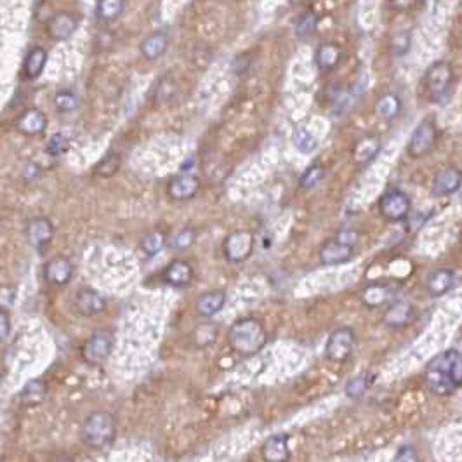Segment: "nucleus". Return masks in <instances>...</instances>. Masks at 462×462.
Returning <instances> with one entry per match:
<instances>
[{
    "label": "nucleus",
    "instance_id": "4c0bfd02",
    "mask_svg": "<svg viewBox=\"0 0 462 462\" xmlns=\"http://www.w3.org/2000/svg\"><path fill=\"white\" fill-rule=\"evenodd\" d=\"M195 238L196 231L193 228H182L167 240V247L171 250H186L195 243Z\"/></svg>",
    "mask_w": 462,
    "mask_h": 462
},
{
    "label": "nucleus",
    "instance_id": "20e7f679",
    "mask_svg": "<svg viewBox=\"0 0 462 462\" xmlns=\"http://www.w3.org/2000/svg\"><path fill=\"white\" fill-rule=\"evenodd\" d=\"M117 422L110 412H92L82 426V440L91 449H103L115 438Z\"/></svg>",
    "mask_w": 462,
    "mask_h": 462
},
{
    "label": "nucleus",
    "instance_id": "e433bc0d",
    "mask_svg": "<svg viewBox=\"0 0 462 462\" xmlns=\"http://www.w3.org/2000/svg\"><path fill=\"white\" fill-rule=\"evenodd\" d=\"M167 245V238L162 231H150L143 236L141 240V249L143 252L148 254V256H155L159 254L164 247Z\"/></svg>",
    "mask_w": 462,
    "mask_h": 462
},
{
    "label": "nucleus",
    "instance_id": "2eb2a0df",
    "mask_svg": "<svg viewBox=\"0 0 462 462\" xmlns=\"http://www.w3.org/2000/svg\"><path fill=\"white\" fill-rule=\"evenodd\" d=\"M73 275V264L68 257L56 256L44 264L45 282L52 285H66Z\"/></svg>",
    "mask_w": 462,
    "mask_h": 462
},
{
    "label": "nucleus",
    "instance_id": "423d86ee",
    "mask_svg": "<svg viewBox=\"0 0 462 462\" xmlns=\"http://www.w3.org/2000/svg\"><path fill=\"white\" fill-rule=\"evenodd\" d=\"M379 214L389 223H400L410 216L412 200L402 189H388L379 198Z\"/></svg>",
    "mask_w": 462,
    "mask_h": 462
},
{
    "label": "nucleus",
    "instance_id": "2f4dec72",
    "mask_svg": "<svg viewBox=\"0 0 462 462\" xmlns=\"http://www.w3.org/2000/svg\"><path fill=\"white\" fill-rule=\"evenodd\" d=\"M372 381H374V375L370 372H361V374L354 375L349 382L346 384L345 393L347 398L351 400H358L367 393V389L370 388Z\"/></svg>",
    "mask_w": 462,
    "mask_h": 462
},
{
    "label": "nucleus",
    "instance_id": "a211bd4d",
    "mask_svg": "<svg viewBox=\"0 0 462 462\" xmlns=\"http://www.w3.org/2000/svg\"><path fill=\"white\" fill-rule=\"evenodd\" d=\"M261 456L264 462H289L290 449H289V435H273L263 443Z\"/></svg>",
    "mask_w": 462,
    "mask_h": 462
},
{
    "label": "nucleus",
    "instance_id": "f257e3e1",
    "mask_svg": "<svg viewBox=\"0 0 462 462\" xmlns=\"http://www.w3.org/2000/svg\"><path fill=\"white\" fill-rule=\"evenodd\" d=\"M429 391L438 396H449L462 386V353L449 349L429 361L426 368Z\"/></svg>",
    "mask_w": 462,
    "mask_h": 462
},
{
    "label": "nucleus",
    "instance_id": "473e14b6",
    "mask_svg": "<svg viewBox=\"0 0 462 462\" xmlns=\"http://www.w3.org/2000/svg\"><path fill=\"white\" fill-rule=\"evenodd\" d=\"M217 335H219V329L212 322H205V324H200L198 327L193 331V342L196 347H207L212 346L216 342Z\"/></svg>",
    "mask_w": 462,
    "mask_h": 462
},
{
    "label": "nucleus",
    "instance_id": "a18cd8bd",
    "mask_svg": "<svg viewBox=\"0 0 462 462\" xmlns=\"http://www.w3.org/2000/svg\"><path fill=\"white\" fill-rule=\"evenodd\" d=\"M419 0H388L389 7L393 10H398V13H405V10H410L412 7L417 6Z\"/></svg>",
    "mask_w": 462,
    "mask_h": 462
},
{
    "label": "nucleus",
    "instance_id": "b1692460",
    "mask_svg": "<svg viewBox=\"0 0 462 462\" xmlns=\"http://www.w3.org/2000/svg\"><path fill=\"white\" fill-rule=\"evenodd\" d=\"M345 58V52L334 42H324V44L318 45L317 49V64L320 70L331 71L341 63Z\"/></svg>",
    "mask_w": 462,
    "mask_h": 462
},
{
    "label": "nucleus",
    "instance_id": "ea45409f",
    "mask_svg": "<svg viewBox=\"0 0 462 462\" xmlns=\"http://www.w3.org/2000/svg\"><path fill=\"white\" fill-rule=\"evenodd\" d=\"M52 103H55V106L58 108V112L70 113L77 110L78 98L70 91H59L58 94L55 96V99H52Z\"/></svg>",
    "mask_w": 462,
    "mask_h": 462
},
{
    "label": "nucleus",
    "instance_id": "bb28decb",
    "mask_svg": "<svg viewBox=\"0 0 462 462\" xmlns=\"http://www.w3.org/2000/svg\"><path fill=\"white\" fill-rule=\"evenodd\" d=\"M45 63H48V51H45L44 48L37 45V48L30 49V52L27 55V59H24V77L30 78V80L38 78L42 75V71H44Z\"/></svg>",
    "mask_w": 462,
    "mask_h": 462
},
{
    "label": "nucleus",
    "instance_id": "393cba45",
    "mask_svg": "<svg viewBox=\"0 0 462 462\" xmlns=\"http://www.w3.org/2000/svg\"><path fill=\"white\" fill-rule=\"evenodd\" d=\"M167 45H169L167 34H164V31H155V34L148 35V37L141 42L139 51H141L143 58L153 61V59H159L160 56L167 51Z\"/></svg>",
    "mask_w": 462,
    "mask_h": 462
},
{
    "label": "nucleus",
    "instance_id": "f704fd0d",
    "mask_svg": "<svg viewBox=\"0 0 462 462\" xmlns=\"http://www.w3.org/2000/svg\"><path fill=\"white\" fill-rule=\"evenodd\" d=\"M120 162L122 160L118 153L115 152L106 153V155L96 164L94 174L99 175V178H112V175H115L118 173V169H120Z\"/></svg>",
    "mask_w": 462,
    "mask_h": 462
},
{
    "label": "nucleus",
    "instance_id": "72a5a7b5",
    "mask_svg": "<svg viewBox=\"0 0 462 462\" xmlns=\"http://www.w3.org/2000/svg\"><path fill=\"white\" fill-rule=\"evenodd\" d=\"M125 9V0H98L96 16L101 21H115Z\"/></svg>",
    "mask_w": 462,
    "mask_h": 462
},
{
    "label": "nucleus",
    "instance_id": "c85d7f7f",
    "mask_svg": "<svg viewBox=\"0 0 462 462\" xmlns=\"http://www.w3.org/2000/svg\"><path fill=\"white\" fill-rule=\"evenodd\" d=\"M388 299L389 289L384 284H370L361 290V303L370 310L382 306Z\"/></svg>",
    "mask_w": 462,
    "mask_h": 462
},
{
    "label": "nucleus",
    "instance_id": "dca6fc26",
    "mask_svg": "<svg viewBox=\"0 0 462 462\" xmlns=\"http://www.w3.org/2000/svg\"><path fill=\"white\" fill-rule=\"evenodd\" d=\"M14 127H16L17 132L24 136H38L48 127V117L41 110L30 108L16 118Z\"/></svg>",
    "mask_w": 462,
    "mask_h": 462
},
{
    "label": "nucleus",
    "instance_id": "c03bdc74",
    "mask_svg": "<svg viewBox=\"0 0 462 462\" xmlns=\"http://www.w3.org/2000/svg\"><path fill=\"white\" fill-rule=\"evenodd\" d=\"M10 332V318H9V313H7L3 308H0V341H3V339L9 335Z\"/></svg>",
    "mask_w": 462,
    "mask_h": 462
},
{
    "label": "nucleus",
    "instance_id": "a19ab883",
    "mask_svg": "<svg viewBox=\"0 0 462 462\" xmlns=\"http://www.w3.org/2000/svg\"><path fill=\"white\" fill-rule=\"evenodd\" d=\"M68 148H70V138H68L66 134H63V132L51 136L48 145H45V152L52 157L63 155L64 152H68Z\"/></svg>",
    "mask_w": 462,
    "mask_h": 462
},
{
    "label": "nucleus",
    "instance_id": "a878e982",
    "mask_svg": "<svg viewBox=\"0 0 462 462\" xmlns=\"http://www.w3.org/2000/svg\"><path fill=\"white\" fill-rule=\"evenodd\" d=\"M414 306L407 301H398L393 306H389L384 313V324L389 327H403L408 325L414 318Z\"/></svg>",
    "mask_w": 462,
    "mask_h": 462
},
{
    "label": "nucleus",
    "instance_id": "79ce46f5",
    "mask_svg": "<svg viewBox=\"0 0 462 462\" xmlns=\"http://www.w3.org/2000/svg\"><path fill=\"white\" fill-rule=\"evenodd\" d=\"M175 96V84L171 78H164L157 84L155 87V99H160V101H169L171 98Z\"/></svg>",
    "mask_w": 462,
    "mask_h": 462
},
{
    "label": "nucleus",
    "instance_id": "1a4fd4ad",
    "mask_svg": "<svg viewBox=\"0 0 462 462\" xmlns=\"http://www.w3.org/2000/svg\"><path fill=\"white\" fill-rule=\"evenodd\" d=\"M113 334L110 331H96L82 346V358L87 365H99L112 354Z\"/></svg>",
    "mask_w": 462,
    "mask_h": 462
},
{
    "label": "nucleus",
    "instance_id": "412c9836",
    "mask_svg": "<svg viewBox=\"0 0 462 462\" xmlns=\"http://www.w3.org/2000/svg\"><path fill=\"white\" fill-rule=\"evenodd\" d=\"M193 278V268L188 261L175 259L164 271V280L173 287H186Z\"/></svg>",
    "mask_w": 462,
    "mask_h": 462
},
{
    "label": "nucleus",
    "instance_id": "6ab92c4d",
    "mask_svg": "<svg viewBox=\"0 0 462 462\" xmlns=\"http://www.w3.org/2000/svg\"><path fill=\"white\" fill-rule=\"evenodd\" d=\"M77 27H78L77 17H75L73 14L58 13V14H55L51 20H49L48 31H49V35L55 38V41L63 42V41H68V38L75 34Z\"/></svg>",
    "mask_w": 462,
    "mask_h": 462
},
{
    "label": "nucleus",
    "instance_id": "37998d69",
    "mask_svg": "<svg viewBox=\"0 0 462 462\" xmlns=\"http://www.w3.org/2000/svg\"><path fill=\"white\" fill-rule=\"evenodd\" d=\"M393 462H419V456H417V452H415L414 447L405 445V447H400Z\"/></svg>",
    "mask_w": 462,
    "mask_h": 462
},
{
    "label": "nucleus",
    "instance_id": "cd10ccee",
    "mask_svg": "<svg viewBox=\"0 0 462 462\" xmlns=\"http://www.w3.org/2000/svg\"><path fill=\"white\" fill-rule=\"evenodd\" d=\"M379 153H381V141H379L377 138L368 136V138H363L361 141H358V145L354 146L353 157L358 166H367Z\"/></svg>",
    "mask_w": 462,
    "mask_h": 462
},
{
    "label": "nucleus",
    "instance_id": "7ed1b4c3",
    "mask_svg": "<svg viewBox=\"0 0 462 462\" xmlns=\"http://www.w3.org/2000/svg\"><path fill=\"white\" fill-rule=\"evenodd\" d=\"M454 80H456L454 68L445 59H438L433 64H429L424 77H422L426 92H428L429 99L436 103V105H442V103H445L450 98Z\"/></svg>",
    "mask_w": 462,
    "mask_h": 462
},
{
    "label": "nucleus",
    "instance_id": "c9c22d12",
    "mask_svg": "<svg viewBox=\"0 0 462 462\" xmlns=\"http://www.w3.org/2000/svg\"><path fill=\"white\" fill-rule=\"evenodd\" d=\"M325 174H327V171H325L324 166H320V164H313V166H310L303 174H301L299 186L303 189H313L315 186H318L322 181H324Z\"/></svg>",
    "mask_w": 462,
    "mask_h": 462
},
{
    "label": "nucleus",
    "instance_id": "f03ea898",
    "mask_svg": "<svg viewBox=\"0 0 462 462\" xmlns=\"http://www.w3.org/2000/svg\"><path fill=\"white\" fill-rule=\"evenodd\" d=\"M268 342V332L259 318H240L228 331V345L243 358L259 353Z\"/></svg>",
    "mask_w": 462,
    "mask_h": 462
},
{
    "label": "nucleus",
    "instance_id": "c756f323",
    "mask_svg": "<svg viewBox=\"0 0 462 462\" xmlns=\"http://www.w3.org/2000/svg\"><path fill=\"white\" fill-rule=\"evenodd\" d=\"M318 23H320V16L315 10H304L297 20L294 21V34L299 38H306L317 31Z\"/></svg>",
    "mask_w": 462,
    "mask_h": 462
},
{
    "label": "nucleus",
    "instance_id": "7c9ffc66",
    "mask_svg": "<svg viewBox=\"0 0 462 462\" xmlns=\"http://www.w3.org/2000/svg\"><path fill=\"white\" fill-rule=\"evenodd\" d=\"M292 143L296 150L303 155H310L315 150L318 148V139L310 129L306 127H297L292 134Z\"/></svg>",
    "mask_w": 462,
    "mask_h": 462
},
{
    "label": "nucleus",
    "instance_id": "49530a36",
    "mask_svg": "<svg viewBox=\"0 0 462 462\" xmlns=\"http://www.w3.org/2000/svg\"><path fill=\"white\" fill-rule=\"evenodd\" d=\"M38 175H41V169H38L37 164H34V162L24 164V167H23V178L27 179V181H34V179H37Z\"/></svg>",
    "mask_w": 462,
    "mask_h": 462
},
{
    "label": "nucleus",
    "instance_id": "9d476101",
    "mask_svg": "<svg viewBox=\"0 0 462 462\" xmlns=\"http://www.w3.org/2000/svg\"><path fill=\"white\" fill-rule=\"evenodd\" d=\"M354 331L349 327H341L338 331L332 332L325 345V356L332 361V363H342L351 356L354 349Z\"/></svg>",
    "mask_w": 462,
    "mask_h": 462
},
{
    "label": "nucleus",
    "instance_id": "6e6552de",
    "mask_svg": "<svg viewBox=\"0 0 462 462\" xmlns=\"http://www.w3.org/2000/svg\"><path fill=\"white\" fill-rule=\"evenodd\" d=\"M254 245H256V238H254L252 233L247 230H236L224 238L223 254L230 263H243L252 256Z\"/></svg>",
    "mask_w": 462,
    "mask_h": 462
},
{
    "label": "nucleus",
    "instance_id": "9b49d317",
    "mask_svg": "<svg viewBox=\"0 0 462 462\" xmlns=\"http://www.w3.org/2000/svg\"><path fill=\"white\" fill-rule=\"evenodd\" d=\"M27 240L34 249L38 252L45 249L51 243L52 236H55V226L48 217H34L27 223Z\"/></svg>",
    "mask_w": 462,
    "mask_h": 462
},
{
    "label": "nucleus",
    "instance_id": "aec40b11",
    "mask_svg": "<svg viewBox=\"0 0 462 462\" xmlns=\"http://www.w3.org/2000/svg\"><path fill=\"white\" fill-rule=\"evenodd\" d=\"M226 304V292L224 290H209V292L202 294L196 299V313L203 318H210L214 315L219 313Z\"/></svg>",
    "mask_w": 462,
    "mask_h": 462
},
{
    "label": "nucleus",
    "instance_id": "39448f33",
    "mask_svg": "<svg viewBox=\"0 0 462 462\" xmlns=\"http://www.w3.org/2000/svg\"><path fill=\"white\" fill-rule=\"evenodd\" d=\"M358 243V233L354 230H342L329 238L320 249V263L324 266L345 264L353 257L354 247Z\"/></svg>",
    "mask_w": 462,
    "mask_h": 462
},
{
    "label": "nucleus",
    "instance_id": "4be33fe9",
    "mask_svg": "<svg viewBox=\"0 0 462 462\" xmlns=\"http://www.w3.org/2000/svg\"><path fill=\"white\" fill-rule=\"evenodd\" d=\"M374 108L377 117H381L382 120L386 122H391L395 120V118H398L400 113H402L403 101L395 92H384V94H381L375 99Z\"/></svg>",
    "mask_w": 462,
    "mask_h": 462
},
{
    "label": "nucleus",
    "instance_id": "f3484780",
    "mask_svg": "<svg viewBox=\"0 0 462 462\" xmlns=\"http://www.w3.org/2000/svg\"><path fill=\"white\" fill-rule=\"evenodd\" d=\"M454 285H456V273L449 268H440V270L431 271L424 282L426 290L433 297L445 296L449 290L454 289Z\"/></svg>",
    "mask_w": 462,
    "mask_h": 462
},
{
    "label": "nucleus",
    "instance_id": "ddd939ff",
    "mask_svg": "<svg viewBox=\"0 0 462 462\" xmlns=\"http://www.w3.org/2000/svg\"><path fill=\"white\" fill-rule=\"evenodd\" d=\"M462 186V171L457 167H445L440 171L433 179V195L435 196H449L454 195Z\"/></svg>",
    "mask_w": 462,
    "mask_h": 462
},
{
    "label": "nucleus",
    "instance_id": "58836bf2",
    "mask_svg": "<svg viewBox=\"0 0 462 462\" xmlns=\"http://www.w3.org/2000/svg\"><path fill=\"white\" fill-rule=\"evenodd\" d=\"M412 48V31L402 30L396 31L391 37V52L395 58H403Z\"/></svg>",
    "mask_w": 462,
    "mask_h": 462
},
{
    "label": "nucleus",
    "instance_id": "0eeeda50",
    "mask_svg": "<svg viewBox=\"0 0 462 462\" xmlns=\"http://www.w3.org/2000/svg\"><path fill=\"white\" fill-rule=\"evenodd\" d=\"M436 125L431 120H422L412 131L407 143V153L410 159H422L433 150L436 143Z\"/></svg>",
    "mask_w": 462,
    "mask_h": 462
},
{
    "label": "nucleus",
    "instance_id": "5701e85b",
    "mask_svg": "<svg viewBox=\"0 0 462 462\" xmlns=\"http://www.w3.org/2000/svg\"><path fill=\"white\" fill-rule=\"evenodd\" d=\"M48 382L44 379H31L27 384L23 386V389L20 391V402L24 407H37L45 400L48 396Z\"/></svg>",
    "mask_w": 462,
    "mask_h": 462
},
{
    "label": "nucleus",
    "instance_id": "f8f14e48",
    "mask_svg": "<svg viewBox=\"0 0 462 462\" xmlns=\"http://www.w3.org/2000/svg\"><path fill=\"white\" fill-rule=\"evenodd\" d=\"M200 189V179L192 174H179L171 178L167 185V195L175 202H185L193 198Z\"/></svg>",
    "mask_w": 462,
    "mask_h": 462
},
{
    "label": "nucleus",
    "instance_id": "de8ad7c7",
    "mask_svg": "<svg viewBox=\"0 0 462 462\" xmlns=\"http://www.w3.org/2000/svg\"><path fill=\"white\" fill-rule=\"evenodd\" d=\"M3 374H6V372H3L2 365H0V381H2V379H3Z\"/></svg>",
    "mask_w": 462,
    "mask_h": 462
},
{
    "label": "nucleus",
    "instance_id": "4468645a",
    "mask_svg": "<svg viewBox=\"0 0 462 462\" xmlns=\"http://www.w3.org/2000/svg\"><path fill=\"white\" fill-rule=\"evenodd\" d=\"M105 299H103L96 290L89 287L80 289L77 292V296H75V310H77V313L82 315V317H98V315H101L103 311H105Z\"/></svg>",
    "mask_w": 462,
    "mask_h": 462
}]
</instances>
